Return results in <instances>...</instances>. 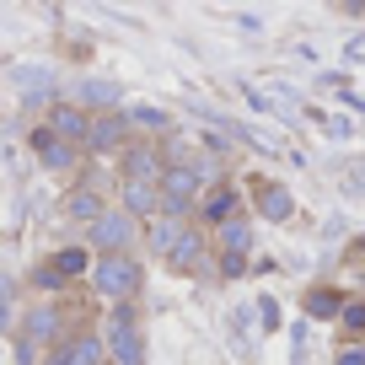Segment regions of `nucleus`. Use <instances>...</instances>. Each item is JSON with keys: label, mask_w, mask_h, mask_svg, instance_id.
Returning <instances> with one entry per match:
<instances>
[{"label": "nucleus", "mask_w": 365, "mask_h": 365, "mask_svg": "<svg viewBox=\"0 0 365 365\" xmlns=\"http://www.w3.org/2000/svg\"><path fill=\"white\" fill-rule=\"evenodd\" d=\"M188 220H172V215H161V220H150V231H145V242H150V252H161V258H172L178 252V242L188 237Z\"/></svg>", "instance_id": "obj_14"}, {"label": "nucleus", "mask_w": 365, "mask_h": 365, "mask_svg": "<svg viewBox=\"0 0 365 365\" xmlns=\"http://www.w3.org/2000/svg\"><path fill=\"white\" fill-rule=\"evenodd\" d=\"M344 65H365V33H354L349 43H344Z\"/></svg>", "instance_id": "obj_25"}, {"label": "nucleus", "mask_w": 365, "mask_h": 365, "mask_svg": "<svg viewBox=\"0 0 365 365\" xmlns=\"http://www.w3.org/2000/svg\"><path fill=\"white\" fill-rule=\"evenodd\" d=\"M199 215H205V226H226V220H237V188H231V182H215V194L199 205Z\"/></svg>", "instance_id": "obj_15"}, {"label": "nucleus", "mask_w": 365, "mask_h": 365, "mask_svg": "<svg viewBox=\"0 0 365 365\" xmlns=\"http://www.w3.org/2000/svg\"><path fill=\"white\" fill-rule=\"evenodd\" d=\"M339 328H344V333H365V296H349V301H344Z\"/></svg>", "instance_id": "obj_22"}, {"label": "nucleus", "mask_w": 365, "mask_h": 365, "mask_svg": "<svg viewBox=\"0 0 365 365\" xmlns=\"http://www.w3.org/2000/svg\"><path fill=\"white\" fill-rule=\"evenodd\" d=\"M161 172H167V156L156 145H129L118 156V182H161Z\"/></svg>", "instance_id": "obj_7"}, {"label": "nucleus", "mask_w": 365, "mask_h": 365, "mask_svg": "<svg viewBox=\"0 0 365 365\" xmlns=\"http://www.w3.org/2000/svg\"><path fill=\"white\" fill-rule=\"evenodd\" d=\"M54 354L65 365H108V339H103V333H70Z\"/></svg>", "instance_id": "obj_11"}, {"label": "nucleus", "mask_w": 365, "mask_h": 365, "mask_svg": "<svg viewBox=\"0 0 365 365\" xmlns=\"http://www.w3.org/2000/svg\"><path fill=\"white\" fill-rule=\"evenodd\" d=\"M33 285L43 290V296H54V290L65 285V279H59V269H54V263H43V269H33Z\"/></svg>", "instance_id": "obj_23"}, {"label": "nucleus", "mask_w": 365, "mask_h": 365, "mask_svg": "<svg viewBox=\"0 0 365 365\" xmlns=\"http://www.w3.org/2000/svg\"><path fill=\"white\" fill-rule=\"evenodd\" d=\"M220 247H226V252H247V247H252L247 215H237V220H226V226H220Z\"/></svg>", "instance_id": "obj_21"}, {"label": "nucleus", "mask_w": 365, "mask_h": 365, "mask_svg": "<svg viewBox=\"0 0 365 365\" xmlns=\"http://www.w3.org/2000/svg\"><path fill=\"white\" fill-rule=\"evenodd\" d=\"M333 365H365V344H344V349L333 354Z\"/></svg>", "instance_id": "obj_27"}, {"label": "nucleus", "mask_w": 365, "mask_h": 365, "mask_svg": "<svg viewBox=\"0 0 365 365\" xmlns=\"http://www.w3.org/2000/svg\"><path fill=\"white\" fill-rule=\"evenodd\" d=\"M48 263L59 269V279H81V274H91V263H97V258H91L86 247H65V252H54Z\"/></svg>", "instance_id": "obj_18"}, {"label": "nucleus", "mask_w": 365, "mask_h": 365, "mask_svg": "<svg viewBox=\"0 0 365 365\" xmlns=\"http://www.w3.org/2000/svg\"><path fill=\"white\" fill-rule=\"evenodd\" d=\"M108 365H145V333H140L135 322V307H113V317H108Z\"/></svg>", "instance_id": "obj_2"}, {"label": "nucleus", "mask_w": 365, "mask_h": 365, "mask_svg": "<svg viewBox=\"0 0 365 365\" xmlns=\"http://www.w3.org/2000/svg\"><path fill=\"white\" fill-rule=\"evenodd\" d=\"M11 365H33V344H27V339H16V354H11Z\"/></svg>", "instance_id": "obj_28"}, {"label": "nucleus", "mask_w": 365, "mask_h": 365, "mask_svg": "<svg viewBox=\"0 0 365 365\" xmlns=\"http://www.w3.org/2000/svg\"><path fill=\"white\" fill-rule=\"evenodd\" d=\"M76 108H86L91 118L97 113H124V86L108 81V76H86V81H76Z\"/></svg>", "instance_id": "obj_5"}, {"label": "nucleus", "mask_w": 365, "mask_h": 365, "mask_svg": "<svg viewBox=\"0 0 365 365\" xmlns=\"http://www.w3.org/2000/svg\"><path fill=\"white\" fill-rule=\"evenodd\" d=\"M258 215L274 220V226L290 220V215H296V194H290L285 182H258Z\"/></svg>", "instance_id": "obj_12"}, {"label": "nucleus", "mask_w": 365, "mask_h": 365, "mask_svg": "<svg viewBox=\"0 0 365 365\" xmlns=\"http://www.w3.org/2000/svg\"><path fill=\"white\" fill-rule=\"evenodd\" d=\"M205 247H210V242H205V231H188V237L178 242V252H172V258H167V269L188 274V269H194V263H199V252H205Z\"/></svg>", "instance_id": "obj_19"}, {"label": "nucleus", "mask_w": 365, "mask_h": 365, "mask_svg": "<svg viewBox=\"0 0 365 365\" xmlns=\"http://www.w3.org/2000/svg\"><path fill=\"white\" fill-rule=\"evenodd\" d=\"M220 274H226V279H242V274H247V252H220Z\"/></svg>", "instance_id": "obj_24"}, {"label": "nucleus", "mask_w": 365, "mask_h": 365, "mask_svg": "<svg viewBox=\"0 0 365 365\" xmlns=\"http://www.w3.org/2000/svg\"><path fill=\"white\" fill-rule=\"evenodd\" d=\"M16 91H22V97H48V91H54V70L22 65V70H16Z\"/></svg>", "instance_id": "obj_17"}, {"label": "nucleus", "mask_w": 365, "mask_h": 365, "mask_svg": "<svg viewBox=\"0 0 365 365\" xmlns=\"http://www.w3.org/2000/svg\"><path fill=\"white\" fill-rule=\"evenodd\" d=\"M86 242L97 247V258H108V252H135V242H140V220H135V215H124L118 205H108V215L86 231Z\"/></svg>", "instance_id": "obj_3"}, {"label": "nucleus", "mask_w": 365, "mask_h": 365, "mask_svg": "<svg viewBox=\"0 0 365 365\" xmlns=\"http://www.w3.org/2000/svg\"><path fill=\"white\" fill-rule=\"evenodd\" d=\"M360 247H365V242H360Z\"/></svg>", "instance_id": "obj_31"}, {"label": "nucleus", "mask_w": 365, "mask_h": 365, "mask_svg": "<svg viewBox=\"0 0 365 365\" xmlns=\"http://www.w3.org/2000/svg\"><path fill=\"white\" fill-rule=\"evenodd\" d=\"M86 279H91V290H97L103 301L124 307V301H135V296H140V285H145V269H140L135 252H108V258L91 263Z\"/></svg>", "instance_id": "obj_1"}, {"label": "nucleus", "mask_w": 365, "mask_h": 365, "mask_svg": "<svg viewBox=\"0 0 365 365\" xmlns=\"http://www.w3.org/2000/svg\"><path fill=\"white\" fill-rule=\"evenodd\" d=\"M48 129H54L59 140H70V145H81V150H86L91 113H86V108H76V103H54V108H48Z\"/></svg>", "instance_id": "obj_10"}, {"label": "nucleus", "mask_w": 365, "mask_h": 365, "mask_svg": "<svg viewBox=\"0 0 365 365\" xmlns=\"http://www.w3.org/2000/svg\"><path fill=\"white\" fill-rule=\"evenodd\" d=\"M22 339L33 344V349H38V344H54V349L65 344V317H59L54 301H38V307L22 317Z\"/></svg>", "instance_id": "obj_6"}, {"label": "nucleus", "mask_w": 365, "mask_h": 365, "mask_svg": "<svg viewBox=\"0 0 365 365\" xmlns=\"http://www.w3.org/2000/svg\"><path fill=\"white\" fill-rule=\"evenodd\" d=\"M6 322H11V301H6V279H0V333H6Z\"/></svg>", "instance_id": "obj_29"}, {"label": "nucleus", "mask_w": 365, "mask_h": 365, "mask_svg": "<svg viewBox=\"0 0 365 365\" xmlns=\"http://www.w3.org/2000/svg\"><path fill=\"white\" fill-rule=\"evenodd\" d=\"M339 312H344V296H339V290H328V285L307 290V317H322V322H339Z\"/></svg>", "instance_id": "obj_16"}, {"label": "nucleus", "mask_w": 365, "mask_h": 365, "mask_svg": "<svg viewBox=\"0 0 365 365\" xmlns=\"http://www.w3.org/2000/svg\"><path fill=\"white\" fill-rule=\"evenodd\" d=\"M118 210L135 220H161V182H118Z\"/></svg>", "instance_id": "obj_8"}, {"label": "nucleus", "mask_w": 365, "mask_h": 365, "mask_svg": "<svg viewBox=\"0 0 365 365\" xmlns=\"http://www.w3.org/2000/svg\"><path fill=\"white\" fill-rule=\"evenodd\" d=\"M33 150H38V161H43V172H70L81 161V145H70V140H59L54 129H33Z\"/></svg>", "instance_id": "obj_9"}, {"label": "nucleus", "mask_w": 365, "mask_h": 365, "mask_svg": "<svg viewBox=\"0 0 365 365\" xmlns=\"http://www.w3.org/2000/svg\"><path fill=\"white\" fill-rule=\"evenodd\" d=\"M258 322H263V328H279V307H274V296H258Z\"/></svg>", "instance_id": "obj_26"}, {"label": "nucleus", "mask_w": 365, "mask_h": 365, "mask_svg": "<svg viewBox=\"0 0 365 365\" xmlns=\"http://www.w3.org/2000/svg\"><path fill=\"white\" fill-rule=\"evenodd\" d=\"M65 215L70 220H81V226H97V220L108 215V205H103V194H97V188H70V199H65Z\"/></svg>", "instance_id": "obj_13"}, {"label": "nucleus", "mask_w": 365, "mask_h": 365, "mask_svg": "<svg viewBox=\"0 0 365 365\" xmlns=\"http://www.w3.org/2000/svg\"><path fill=\"white\" fill-rule=\"evenodd\" d=\"M129 129H156V135H172V113L140 103V108H129Z\"/></svg>", "instance_id": "obj_20"}, {"label": "nucleus", "mask_w": 365, "mask_h": 365, "mask_svg": "<svg viewBox=\"0 0 365 365\" xmlns=\"http://www.w3.org/2000/svg\"><path fill=\"white\" fill-rule=\"evenodd\" d=\"M354 285H360V296H365V269H360V279H354Z\"/></svg>", "instance_id": "obj_30"}, {"label": "nucleus", "mask_w": 365, "mask_h": 365, "mask_svg": "<svg viewBox=\"0 0 365 365\" xmlns=\"http://www.w3.org/2000/svg\"><path fill=\"white\" fill-rule=\"evenodd\" d=\"M129 145H135V140H129V113H97L91 118L86 156H124Z\"/></svg>", "instance_id": "obj_4"}]
</instances>
